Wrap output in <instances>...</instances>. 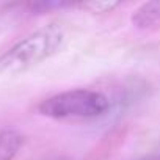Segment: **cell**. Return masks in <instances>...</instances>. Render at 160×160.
I'll use <instances>...</instances> for the list:
<instances>
[{
  "mask_svg": "<svg viewBox=\"0 0 160 160\" xmlns=\"http://www.w3.org/2000/svg\"><path fill=\"white\" fill-rule=\"evenodd\" d=\"M137 160H160V151L158 152H152L149 155H144L141 158H137Z\"/></svg>",
  "mask_w": 160,
  "mask_h": 160,
  "instance_id": "obj_6",
  "label": "cell"
},
{
  "mask_svg": "<svg viewBox=\"0 0 160 160\" xmlns=\"http://www.w3.org/2000/svg\"><path fill=\"white\" fill-rule=\"evenodd\" d=\"M160 21V2H149L141 5L132 16L133 25L138 28H146Z\"/></svg>",
  "mask_w": 160,
  "mask_h": 160,
  "instance_id": "obj_4",
  "label": "cell"
},
{
  "mask_svg": "<svg viewBox=\"0 0 160 160\" xmlns=\"http://www.w3.org/2000/svg\"><path fill=\"white\" fill-rule=\"evenodd\" d=\"M64 38V30L58 24H50L33 32L0 57V74L19 75L27 72L55 55L61 49Z\"/></svg>",
  "mask_w": 160,
  "mask_h": 160,
  "instance_id": "obj_1",
  "label": "cell"
},
{
  "mask_svg": "<svg viewBox=\"0 0 160 160\" xmlns=\"http://www.w3.org/2000/svg\"><path fill=\"white\" fill-rule=\"evenodd\" d=\"M80 8H83L93 14H104V13H110L115 8L119 7V2H98V0H93V2H83L78 5Z\"/></svg>",
  "mask_w": 160,
  "mask_h": 160,
  "instance_id": "obj_5",
  "label": "cell"
},
{
  "mask_svg": "<svg viewBox=\"0 0 160 160\" xmlns=\"http://www.w3.org/2000/svg\"><path fill=\"white\" fill-rule=\"evenodd\" d=\"M24 143V137L13 129L0 132V160H13Z\"/></svg>",
  "mask_w": 160,
  "mask_h": 160,
  "instance_id": "obj_3",
  "label": "cell"
},
{
  "mask_svg": "<svg viewBox=\"0 0 160 160\" xmlns=\"http://www.w3.org/2000/svg\"><path fill=\"white\" fill-rule=\"evenodd\" d=\"M108 98L94 90H71L44 99L38 105L42 116L52 119H93L108 112Z\"/></svg>",
  "mask_w": 160,
  "mask_h": 160,
  "instance_id": "obj_2",
  "label": "cell"
}]
</instances>
